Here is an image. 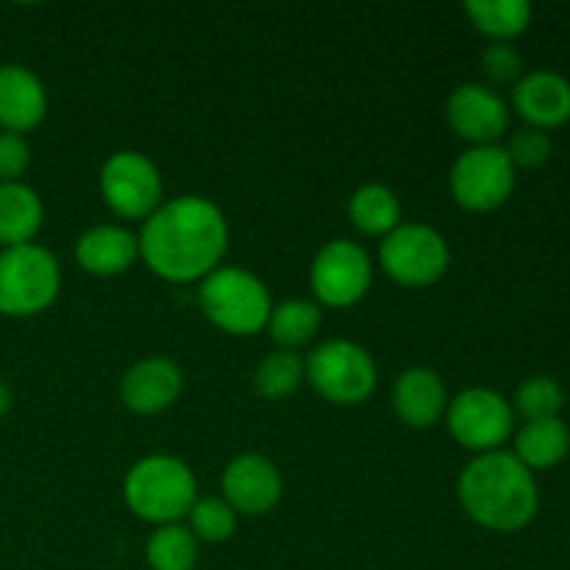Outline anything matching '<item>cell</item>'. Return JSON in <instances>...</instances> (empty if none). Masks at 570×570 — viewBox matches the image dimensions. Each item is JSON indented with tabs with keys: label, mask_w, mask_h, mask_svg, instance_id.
I'll use <instances>...</instances> for the list:
<instances>
[{
	"label": "cell",
	"mask_w": 570,
	"mask_h": 570,
	"mask_svg": "<svg viewBox=\"0 0 570 570\" xmlns=\"http://www.w3.org/2000/svg\"><path fill=\"white\" fill-rule=\"evenodd\" d=\"M139 259L159 278L189 284L217 271L228 248V223L217 204L200 195H178L142 223Z\"/></svg>",
	"instance_id": "1"
},
{
	"label": "cell",
	"mask_w": 570,
	"mask_h": 570,
	"mask_svg": "<svg viewBox=\"0 0 570 570\" xmlns=\"http://www.w3.org/2000/svg\"><path fill=\"white\" fill-rule=\"evenodd\" d=\"M456 495L471 521L501 534L527 529L540 504L534 473L507 451H490L468 462L456 482Z\"/></svg>",
	"instance_id": "2"
},
{
	"label": "cell",
	"mask_w": 570,
	"mask_h": 570,
	"mask_svg": "<svg viewBox=\"0 0 570 570\" xmlns=\"http://www.w3.org/2000/svg\"><path fill=\"white\" fill-rule=\"evenodd\" d=\"M198 484L187 462L170 454L142 456L122 482V499L139 521L167 527L187 518L198 499Z\"/></svg>",
	"instance_id": "3"
},
{
	"label": "cell",
	"mask_w": 570,
	"mask_h": 570,
	"mask_svg": "<svg viewBox=\"0 0 570 570\" xmlns=\"http://www.w3.org/2000/svg\"><path fill=\"white\" fill-rule=\"evenodd\" d=\"M204 315L226 334L250 337L271 321L273 301L265 282L245 267H217L198 289Z\"/></svg>",
	"instance_id": "4"
},
{
	"label": "cell",
	"mask_w": 570,
	"mask_h": 570,
	"mask_svg": "<svg viewBox=\"0 0 570 570\" xmlns=\"http://www.w3.org/2000/svg\"><path fill=\"white\" fill-rule=\"evenodd\" d=\"M61 289V267L37 243L0 250V315L33 317L48 309Z\"/></svg>",
	"instance_id": "5"
},
{
	"label": "cell",
	"mask_w": 570,
	"mask_h": 570,
	"mask_svg": "<svg viewBox=\"0 0 570 570\" xmlns=\"http://www.w3.org/2000/svg\"><path fill=\"white\" fill-rule=\"evenodd\" d=\"M304 365L315 393L337 406L365 404L379 382L373 356L351 340H328L317 345Z\"/></svg>",
	"instance_id": "6"
},
{
	"label": "cell",
	"mask_w": 570,
	"mask_h": 570,
	"mask_svg": "<svg viewBox=\"0 0 570 570\" xmlns=\"http://www.w3.org/2000/svg\"><path fill=\"white\" fill-rule=\"evenodd\" d=\"M382 271L401 287L423 289L445 276L451 265L449 243L426 223H401L382 239Z\"/></svg>",
	"instance_id": "7"
},
{
	"label": "cell",
	"mask_w": 570,
	"mask_h": 570,
	"mask_svg": "<svg viewBox=\"0 0 570 570\" xmlns=\"http://www.w3.org/2000/svg\"><path fill=\"white\" fill-rule=\"evenodd\" d=\"M159 167L139 150H117L100 167V195L122 220H148L161 206Z\"/></svg>",
	"instance_id": "8"
},
{
	"label": "cell",
	"mask_w": 570,
	"mask_h": 570,
	"mask_svg": "<svg viewBox=\"0 0 570 570\" xmlns=\"http://www.w3.org/2000/svg\"><path fill=\"white\" fill-rule=\"evenodd\" d=\"M451 195L468 212H493L515 189V167L499 145H479L454 161L449 176Z\"/></svg>",
	"instance_id": "9"
},
{
	"label": "cell",
	"mask_w": 570,
	"mask_h": 570,
	"mask_svg": "<svg viewBox=\"0 0 570 570\" xmlns=\"http://www.w3.org/2000/svg\"><path fill=\"white\" fill-rule=\"evenodd\" d=\"M371 256L351 239H332L317 250L315 262H312L309 284L317 306L345 309V306L360 304L371 289Z\"/></svg>",
	"instance_id": "10"
},
{
	"label": "cell",
	"mask_w": 570,
	"mask_h": 570,
	"mask_svg": "<svg viewBox=\"0 0 570 570\" xmlns=\"http://www.w3.org/2000/svg\"><path fill=\"white\" fill-rule=\"evenodd\" d=\"M449 432L462 449L490 454L501 451V445L512 434V406L504 395L488 387H471L449 401L445 410Z\"/></svg>",
	"instance_id": "11"
},
{
	"label": "cell",
	"mask_w": 570,
	"mask_h": 570,
	"mask_svg": "<svg viewBox=\"0 0 570 570\" xmlns=\"http://www.w3.org/2000/svg\"><path fill=\"white\" fill-rule=\"evenodd\" d=\"M445 120L456 137L479 148V145H495L504 137L510 126V109L493 87L462 83L445 104Z\"/></svg>",
	"instance_id": "12"
},
{
	"label": "cell",
	"mask_w": 570,
	"mask_h": 570,
	"mask_svg": "<svg viewBox=\"0 0 570 570\" xmlns=\"http://www.w3.org/2000/svg\"><path fill=\"white\" fill-rule=\"evenodd\" d=\"M282 473L267 456L243 454L223 471V499L237 515H267L282 501Z\"/></svg>",
	"instance_id": "13"
},
{
	"label": "cell",
	"mask_w": 570,
	"mask_h": 570,
	"mask_svg": "<svg viewBox=\"0 0 570 570\" xmlns=\"http://www.w3.org/2000/svg\"><path fill=\"white\" fill-rule=\"evenodd\" d=\"M184 387L181 367L167 356H145L120 379V401L134 415H159L170 410Z\"/></svg>",
	"instance_id": "14"
},
{
	"label": "cell",
	"mask_w": 570,
	"mask_h": 570,
	"mask_svg": "<svg viewBox=\"0 0 570 570\" xmlns=\"http://www.w3.org/2000/svg\"><path fill=\"white\" fill-rule=\"evenodd\" d=\"M48 115V92L37 72L22 65H0V128L26 134Z\"/></svg>",
	"instance_id": "15"
},
{
	"label": "cell",
	"mask_w": 570,
	"mask_h": 570,
	"mask_svg": "<svg viewBox=\"0 0 570 570\" xmlns=\"http://www.w3.org/2000/svg\"><path fill=\"white\" fill-rule=\"evenodd\" d=\"M512 106L529 128L562 126L570 120V81L551 70L529 72L512 89Z\"/></svg>",
	"instance_id": "16"
},
{
	"label": "cell",
	"mask_w": 570,
	"mask_h": 570,
	"mask_svg": "<svg viewBox=\"0 0 570 570\" xmlns=\"http://www.w3.org/2000/svg\"><path fill=\"white\" fill-rule=\"evenodd\" d=\"M393 410L410 429H432L449 410L445 384L432 367H410L393 387Z\"/></svg>",
	"instance_id": "17"
},
{
	"label": "cell",
	"mask_w": 570,
	"mask_h": 570,
	"mask_svg": "<svg viewBox=\"0 0 570 570\" xmlns=\"http://www.w3.org/2000/svg\"><path fill=\"white\" fill-rule=\"evenodd\" d=\"M139 259V239L122 226H95L76 243V262L87 273L111 278L126 273Z\"/></svg>",
	"instance_id": "18"
},
{
	"label": "cell",
	"mask_w": 570,
	"mask_h": 570,
	"mask_svg": "<svg viewBox=\"0 0 570 570\" xmlns=\"http://www.w3.org/2000/svg\"><path fill=\"white\" fill-rule=\"evenodd\" d=\"M42 200L31 187L20 181L0 184V245L3 248L33 243L42 228Z\"/></svg>",
	"instance_id": "19"
},
{
	"label": "cell",
	"mask_w": 570,
	"mask_h": 570,
	"mask_svg": "<svg viewBox=\"0 0 570 570\" xmlns=\"http://www.w3.org/2000/svg\"><path fill=\"white\" fill-rule=\"evenodd\" d=\"M570 451V432L560 417L523 423L515 434V456L529 471H549L560 465Z\"/></svg>",
	"instance_id": "20"
},
{
	"label": "cell",
	"mask_w": 570,
	"mask_h": 570,
	"mask_svg": "<svg viewBox=\"0 0 570 570\" xmlns=\"http://www.w3.org/2000/svg\"><path fill=\"white\" fill-rule=\"evenodd\" d=\"M348 217L362 234L387 237L401 226L399 195L384 184H365L348 200Z\"/></svg>",
	"instance_id": "21"
},
{
	"label": "cell",
	"mask_w": 570,
	"mask_h": 570,
	"mask_svg": "<svg viewBox=\"0 0 570 570\" xmlns=\"http://www.w3.org/2000/svg\"><path fill=\"white\" fill-rule=\"evenodd\" d=\"M321 323H323V312L315 301L293 298L273 306L267 328H271V337L278 348L298 351L317 337Z\"/></svg>",
	"instance_id": "22"
},
{
	"label": "cell",
	"mask_w": 570,
	"mask_h": 570,
	"mask_svg": "<svg viewBox=\"0 0 570 570\" xmlns=\"http://www.w3.org/2000/svg\"><path fill=\"white\" fill-rule=\"evenodd\" d=\"M468 20L476 31L495 42H510L532 22V6L527 0H468Z\"/></svg>",
	"instance_id": "23"
},
{
	"label": "cell",
	"mask_w": 570,
	"mask_h": 570,
	"mask_svg": "<svg viewBox=\"0 0 570 570\" xmlns=\"http://www.w3.org/2000/svg\"><path fill=\"white\" fill-rule=\"evenodd\" d=\"M150 570H195L198 566V540L181 523H167L150 534L145 546Z\"/></svg>",
	"instance_id": "24"
},
{
	"label": "cell",
	"mask_w": 570,
	"mask_h": 570,
	"mask_svg": "<svg viewBox=\"0 0 570 570\" xmlns=\"http://www.w3.org/2000/svg\"><path fill=\"white\" fill-rule=\"evenodd\" d=\"M306 376V365L298 351H273L259 362L254 373L256 393L267 401H284L301 387Z\"/></svg>",
	"instance_id": "25"
},
{
	"label": "cell",
	"mask_w": 570,
	"mask_h": 570,
	"mask_svg": "<svg viewBox=\"0 0 570 570\" xmlns=\"http://www.w3.org/2000/svg\"><path fill=\"white\" fill-rule=\"evenodd\" d=\"M187 518V529L195 534L198 543H226L234 534V529H237V512L232 510V504L226 499H217V495L195 499Z\"/></svg>",
	"instance_id": "26"
},
{
	"label": "cell",
	"mask_w": 570,
	"mask_h": 570,
	"mask_svg": "<svg viewBox=\"0 0 570 570\" xmlns=\"http://www.w3.org/2000/svg\"><path fill=\"white\" fill-rule=\"evenodd\" d=\"M566 406V393L551 376H532L518 387L515 410L521 412L523 421H554Z\"/></svg>",
	"instance_id": "27"
},
{
	"label": "cell",
	"mask_w": 570,
	"mask_h": 570,
	"mask_svg": "<svg viewBox=\"0 0 570 570\" xmlns=\"http://www.w3.org/2000/svg\"><path fill=\"white\" fill-rule=\"evenodd\" d=\"M482 70L493 87H515L523 78V59L510 42H493L482 53Z\"/></svg>",
	"instance_id": "28"
},
{
	"label": "cell",
	"mask_w": 570,
	"mask_h": 570,
	"mask_svg": "<svg viewBox=\"0 0 570 570\" xmlns=\"http://www.w3.org/2000/svg\"><path fill=\"white\" fill-rule=\"evenodd\" d=\"M507 156H510L512 167L521 170H534V167L546 165L551 156V139L549 134L540 128H523V131L512 134L510 145H507Z\"/></svg>",
	"instance_id": "29"
},
{
	"label": "cell",
	"mask_w": 570,
	"mask_h": 570,
	"mask_svg": "<svg viewBox=\"0 0 570 570\" xmlns=\"http://www.w3.org/2000/svg\"><path fill=\"white\" fill-rule=\"evenodd\" d=\"M31 165V148L22 134L0 131V184L20 181Z\"/></svg>",
	"instance_id": "30"
},
{
	"label": "cell",
	"mask_w": 570,
	"mask_h": 570,
	"mask_svg": "<svg viewBox=\"0 0 570 570\" xmlns=\"http://www.w3.org/2000/svg\"><path fill=\"white\" fill-rule=\"evenodd\" d=\"M9 410H11V390H9V384L0 379V417H3Z\"/></svg>",
	"instance_id": "31"
}]
</instances>
